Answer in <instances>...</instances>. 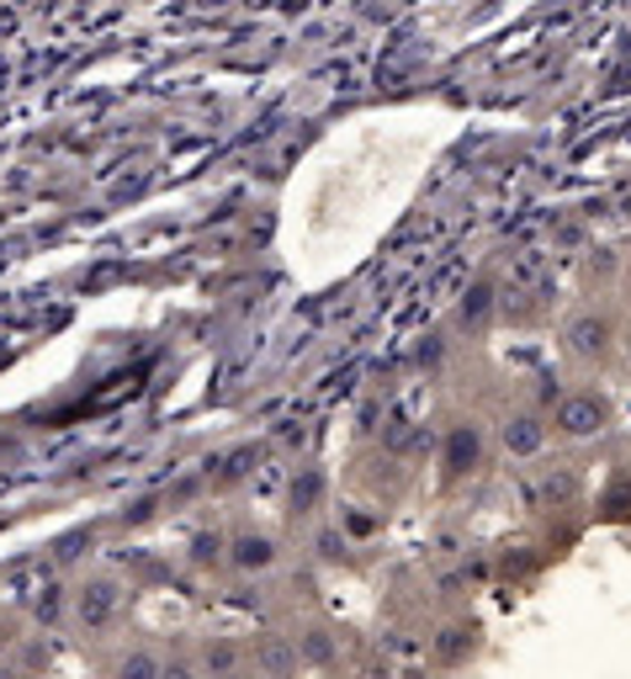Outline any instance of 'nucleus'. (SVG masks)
<instances>
[{"instance_id":"obj_1","label":"nucleus","mask_w":631,"mask_h":679,"mask_svg":"<svg viewBox=\"0 0 631 679\" xmlns=\"http://www.w3.org/2000/svg\"><path fill=\"white\" fill-rule=\"evenodd\" d=\"M488 457V430L478 419H451L446 430H440V452H436V467H440V488L446 494H457L461 484H472L478 478V467Z\"/></svg>"},{"instance_id":"obj_2","label":"nucleus","mask_w":631,"mask_h":679,"mask_svg":"<svg viewBox=\"0 0 631 679\" xmlns=\"http://www.w3.org/2000/svg\"><path fill=\"white\" fill-rule=\"evenodd\" d=\"M122 606H128V589H122V579H112V574H91L85 584H74L70 595V621L80 637H106V631L118 627Z\"/></svg>"},{"instance_id":"obj_3","label":"nucleus","mask_w":631,"mask_h":679,"mask_svg":"<svg viewBox=\"0 0 631 679\" xmlns=\"http://www.w3.org/2000/svg\"><path fill=\"white\" fill-rule=\"evenodd\" d=\"M610 419H615V409H610V398L600 388L562 393L558 404H552V414H547L552 436H562V440H594V436H605Z\"/></svg>"},{"instance_id":"obj_4","label":"nucleus","mask_w":631,"mask_h":679,"mask_svg":"<svg viewBox=\"0 0 631 679\" xmlns=\"http://www.w3.org/2000/svg\"><path fill=\"white\" fill-rule=\"evenodd\" d=\"M615 351V318L610 308H579L562 318V356L579 366H605Z\"/></svg>"},{"instance_id":"obj_5","label":"nucleus","mask_w":631,"mask_h":679,"mask_svg":"<svg viewBox=\"0 0 631 679\" xmlns=\"http://www.w3.org/2000/svg\"><path fill=\"white\" fill-rule=\"evenodd\" d=\"M223 563L244 579H266V574L282 568V541L266 526H240V531H228V558Z\"/></svg>"},{"instance_id":"obj_6","label":"nucleus","mask_w":631,"mask_h":679,"mask_svg":"<svg viewBox=\"0 0 631 679\" xmlns=\"http://www.w3.org/2000/svg\"><path fill=\"white\" fill-rule=\"evenodd\" d=\"M478 653H484V627H478L472 616H451V621H440L436 637H430V663L446 669V675L467 669Z\"/></svg>"},{"instance_id":"obj_7","label":"nucleus","mask_w":631,"mask_h":679,"mask_svg":"<svg viewBox=\"0 0 631 679\" xmlns=\"http://www.w3.org/2000/svg\"><path fill=\"white\" fill-rule=\"evenodd\" d=\"M244 648H250V679H297L303 675V658H297L292 631H255V637H244Z\"/></svg>"},{"instance_id":"obj_8","label":"nucleus","mask_w":631,"mask_h":679,"mask_svg":"<svg viewBox=\"0 0 631 679\" xmlns=\"http://www.w3.org/2000/svg\"><path fill=\"white\" fill-rule=\"evenodd\" d=\"M192 653H196L202 679H250V648H244V637L207 631V637L192 642Z\"/></svg>"},{"instance_id":"obj_9","label":"nucleus","mask_w":631,"mask_h":679,"mask_svg":"<svg viewBox=\"0 0 631 679\" xmlns=\"http://www.w3.org/2000/svg\"><path fill=\"white\" fill-rule=\"evenodd\" d=\"M329 505V473L324 467H297L287 484V520L292 526H318V515Z\"/></svg>"},{"instance_id":"obj_10","label":"nucleus","mask_w":631,"mask_h":679,"mask_svg":"<svg viewBox=\"0 0 631 679\" xmlns=\"http://www.w3.org/2000/svg\"><path fill=\"white\" fill-rule=\"evenodd\" d=\"M493 318H499V282L493 276L467 282V292L457 297V314H451V330L457 335H484Z\"/></svg>"},{"instance_id":"obj_11","label":"nucleus","mask_w":631,"mask_h":679,"mask_svg":"<svg viewBox=\"0 0 631 679\" xmlns=\"http://www.w3.org/2000/svg\"><path fill=\"white\" fill-rule=\"evenodd\" d=\"M499 440H505V452L510 457H536L547 440H552V425H547V414L531 409V404H520L499 419Z\"/></svg>"},{"instance_id":"obj_12","label":"nucleus","mask_w":631,"mask_h":679,"mask_svg":"<svg viewBox=\"0 0 631 679\" xmlns=\"http://www.w3.org/2000/svg\"><path fill=\"white\" fill-rule=\"evenodd\" d=\"M292 642H297L303 669H335L340 663V631L329 627V621H303V627L292 631Z\"/></svg>"},{"instance_id":"obj_13","label":"nucleus","mask_w":631,"mask_h":679,"mask_svg":"<svg viewBox=\"0 0 631 679\" xmlns=\"http://www.w3.org/2000/svg\"><path fill=\"white\" fill-rule=\"evenodd\" d=\"M160 648L154 642H128V648H118L112 653V663H106V679H160Z\"/></svg>"},{"instance_id":"obj_14","label":"nucleus","mask_w":631,"mask_h":679,"mask_svg":"<svg viewBox=\"0 0 631 679\" xmlns=\"http://www.w3.org/2000/svg\"><path fill=\"white\" fill-rule=\"evenodd\" d=\"M594 515H600V520H610V526H627V520H631V473H615V478L600 488Z\"/></svg>"},{"instance_id":"obj_15","label":"nucleus","mask_w":631,"mask_h":679,"mask_svg":"<svg viewBox=\"0 0 631 679\" xmlns=\"http://www.w3.org/2000/svg\"><path fill=\"white\" fill-rule=\"evenodd\" d=\"M223 558H228V536H218V531L192 536V568H218Z\"/></svg>"},{"instance_id":"obj_16","label":"nucleus","mask_w":631,"mask_h":679,"mask_svg":"<svg viewBox=\"0 0 631 679\" xmlns=\"http://www.w3.org/2000/svg\"><path fill=\"white\" fill-rule=\"evenodd\" d=\"M314 558L318 563H345L350 558V536L340 526H318L314 531Z\"/></svg>"},{"instance_id":"obj_17","label":"nucleus","mask_w":631,"mask_h":679,"mask_svg":"<svg viewBox=\"0 0 631 679\" xmlns=\"http://www.w3.org/2000/svg\"><path fill=\"white\" fill-rule=\"evenodd\" d=\"M160 679H202V669H196V653L186 648V642L165 648V658H160Z\"/></svg>"},{"instance_id":"obj_18","label":"nucleus","mask_w":631,"mask_h":679,"mask_svg":"<svg viewBox=\"0 0 631 679\" xmlns=\"http://www.w3.org/2000/svg\"><path fill=\"white\" fill-rule=\"evenodd\" d=\"M250 462H261V446H240V452H228V457L218 462V484H240V478H250Z\"/></svg>"},{"instance_id":"obj_19","label":"nucleus","mask_w":631,"mask_h":679,"mask_svg":"<svg viewBox=\"0 0 631 679\" xmlns=\"http://www.w3.org/2000/svg\"><path fill=\"white\" fill-rule=\"evenodd\" d=\"M573 494H579V478H573L568 467H558V473L541 478V499H547V505H568Z\"/></svg>"},{"instance_id":"obj_20","label":"nucleus","mask_w":631,"mask_h":679,"mask_svg":"<svg viewBox=\"0 0 631 679\" xmlns=\"http://www.w3.org/2000/svg\"><path fill=\"white\" fill-rule=\"evenodd\" d=\"M32 610H38V621H59V616L70 610V595H64V589H43V595L32 600Z\"/></svg>"},{"instance_id":"obj_21","label":"nucleus","mask_w":631,"mask_h":679,"mask_svg":"<svg viewBox=\"0 0 631 679\" xmlns=\"http://www.w3.org/2000/svg\"><path fill=\"white\" fill-rule=\"evenodd\" d=\"M440 356H446V340H440V335H430L419 351H414V362H419V366H440Z\"/></svg>"},{"instance_id":"obj_22","label":"nucleus","mask_w":631,"mask_h":679,"mask_svg":"<svg viewBox=\"0 0 631 679\" xmlns=\"http://www.w3.org/2000/svg\"><path fill=\"white\" fill-rule=\"evenodd\" d=\"M615 271V250H594V261H589V276H610Z\"/></svg>"},{"instance_id":"obj_23","label":"nucleus","mask_w":631,"mask_h":679,"mask_svg":"<svg viewBox=\"0 0 631 679\" xmlns=\"http://www.w3.org/2000/svg\"><path fill=\"white\" fill-rule=\"evenodd\" d=\"M11 648H17V627H11V621L0 616V658L11 653Z\"/></svg>"},{"instance_id":"obj_24","label":"nucleus","mask_w":631,"mask_h":679,"mask_svg":"<svg viewBox=\"0 0 631 679\" xmlns=\"http://www.w3.org/2000/svg\"><path fill=\"white\" fill-rule=\"evenodd\" d=\"M372 526H377L372 515H350V531H356V536H366V531H372Z\"/></svg>"}]
</instances>
